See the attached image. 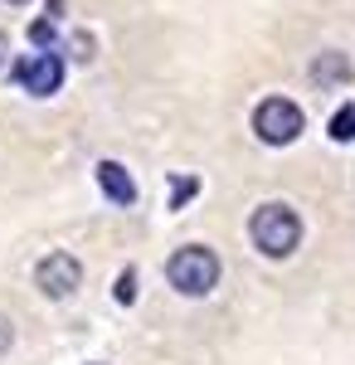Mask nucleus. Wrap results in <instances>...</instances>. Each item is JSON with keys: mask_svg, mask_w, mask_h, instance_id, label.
Instances as JSON below:
<instances>
[{"mask_svg": "<svg viewBox=\"0 0 355 365\" xmlns=\"http://www.w3.org/2000/svg\"><path fill=\"white\" fill-rule=\"evenodd\" d=\"M248 234H253V244H258L263 258H287V253H297V244H302V220H297V210H292V205L268 200V205H258V210H253Z\"/></svg>", "mask_w": 355, "mask_h": 365, "instance_id": "nucleus-1", "label": "nucleus"}, {"mask_svg": "<svg viewBox=\"0 0 355 365\" xmlns=\"http://www.w3.org/2000/svg\"><path fill=\"white\" fill-rule=\"evenodd\" d=\"M165 278L170 287L180 292V297H210L219 282V258L215 249H205V244H185V249L170 253V263H165Z\"/></svg>", "mask_w": 355, "mask_h": 365, "instance_id": "nucleus-2", "label": "nucleus"}, {"mask_svg": "<svg viewBox=\"0 0 355 365\" xmlns=\"http://www.w3.org/2000/svg\"><path fill=\"white\" fill-rule=\"evenodd\" d=\"M302 108L297 103H287V98H263L258 103V113H253V132L263 146H292L302 137Z\"/></svg>", "mask_w": 355, "mask_h": 365, "instance_id": "nucleus-3", "label": "nucleus"}, {"mask_svg": "<svg viewBox=\"0 0 355 365\" xmlns=\"http://www.w3.org/2000/svg\"><path fill=\"white\" fill-rule=\"evenodd\" d=\"M15 83L25 88L29 98H54L58 88H63V58L54 49H34V54L15 58Z\"/></svg>", "mask_w": 355, "mask_h": 365, "instance_id": "nucleus-4", "label": "nucleus"}, {"mask_svg": "<svg viewBox=\"0 0 355 365\" xmlns=\"http://www.w3.org/2000/svg\"><path fill=\"white\" fill-rule=\"evenodd\" d=\"M34 282H39V292H44L49 302H63V297H73V292H78L83 263L73 258V253H49V258H39Z\"/></svg>", "mask_w": 355, "mask_h": 365, "instance_id": "nucleus-5", "label": "nucleus"}, {"mask_svg": "<svg viewBox=\"0 0 355 365\" xmlns=\"http://www.w3.org/2000/svg\"><path fill=\"white\" fill-rule=\"evenodd\" d=\"M98 185L112 205H137V180L122 161H98Z\"/></svg>", "mask_w": 355, "mask_h": 365, "instance_id": "nucleus-6", "label": "nucleus"}, {"mask_svg": "<svg viewBox=\"0 0 355 365\" xmlns=\"http://www.w3.org/2000/svg\"><path fill=\"white\" fill-rule=\"evenodd\" d=\"M351 78V58L346 54H321L317 63H312V83L317 88H336Z\"/></svg>", "mask_w": 355, "mask_h": 365, "instance_id": "nucleus-7", "label": "nucleus"}, {"mask_svg": "<svg viewBox=\"0 0 355 365\" xmlns=\"http://www.w3.org/2000/svg\"><path fill=\"white\" fill-rule=\"evenodd\" d=\"M331 141H355V103H341L336 117H331Z\"/></svg>", "mask_w": 355, "mask_h": 365, "instance_id": "nucleus-8", "label": "nucleus"}, {"mask_svg": "<svg viewBox=\"0 0 355 365\" xmlns=\"http://www.w3.org/2000/svg\"><path fill=\"white\" fill-rule=\"evenodd\" d=\"M29 39H34V49H54L58 54V25L54 20H34L29 25Z\"/></svg>", "mask_w": 355, "mask_h": 365, "instance_id": "nucleus-9", "label": "nucleus"}, {"mask_svg": "<svg viewBox=\"0 0 355 365\" xmlns=\"http://www.w3.org/2000/svg\"><path fill=\"white\" fill-rule=\"evenodd\" d=\"M117 302H122V307H132V302H137V273H132V268L117 278Z\"/></svg>", "mask_w": 355, "mask_h": 365, "instance_id": "nucleus-10", "label": "nucleus"}, {"mask_svg": "<svg viewBox=\"0 0 355 365\" xmlns=\"http://www.w3.org/2000/svg\"><path fill=\"white\" fill-rule=\"evenodd\" d=\"M195 190H200V180H195V175H180V180H175V195H170V210H180Z\"/></svg>", "mask_w": 355, "mask_h": 365, "instance_id": "nucleus-11", "label": "nucleus"}, {"mask_svg": "<svg viewBox=\"0 0 355 365\" xmlns=\"http://www.w3.org/2000/svg\"><path fill=\"white\" fill-rule=\"evenodd\" d=\"M68 49H73V58L88 63V58H93V39H88V34H73V44H68Z\"/></svg>", "mask_w": 355, "mask_h": 365, "instance_id": "nucleus-12", "label": "nucleus"}, {"mask_svg": "<svg viewBox=\"0 0 355 365\" xmlns=\"http://www.w3.org/2000/svg\"><path fill=\"white\" fill-rule=\"evenodd\" d=\"M10 341H15V327H10V317H0V356L10 351Z\"/></svg>", "mask_w": 355, "mask_h": 365, "instance_id": "nucleus-13", "label": "nucleus"}, {"mask_svg": "<svg viewBox=\"0 0 355 365\" xmlns=\"http://www.w3.org/2000/svg\"><path fill=\"white\" fill-rule=\"evenodd\" d=\"M5 58H10V39H5V29H0V68H5Z\"/></svg>", "mask_w": 355, "mask_h": 365, "instance_id": "nucleus-14", "label": "nucleus"}, {"mask_svg": "<svg viewBox=\"0 0 355 365\" xmlns=\"http://www.w3.org/2000/svg\"><path fill=\"white\" fill-rule=\"evenodd\" d=\"M10 5H25V0H10Z\"/></svg>", "mask_w": 355, "mask_h": 365, "instance_id": "nucleus-15", "label": "nucleus"}, {"mask_svg": "<svg viewBox=\"0 0 355 365\" xmlns=\"http://www.w3.org/2000/svg\"><path fill=\"white\" fill-rule=\"evenodd\" d=\"M93 365H103V361H93Z\"/></svg>", "mask_w": 355, "mask_h": 365, "instance_id": "nucleus-16", "label": "nucleus"}]
</instances>
